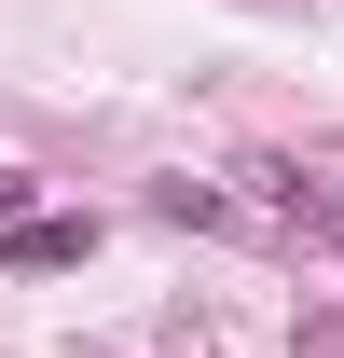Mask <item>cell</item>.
I'll return each instance as SVG.
<instances>
[{
    "instance_id": "obj_1",
    "label": "cell",
    "mask_w": 344,
    "mask_h": 358,
    "mask_svg": "<svg viewBox=\"0 0 344 358\" xmlns=\"http://www.w3.org/2000/svg\"><path fill=\"white\" fill-rule=\"evenodd\" d=\"M220 221H234V234H275L289 262H344V179L248 152V166H220Z\"/></svg>"
},
{
    "instance_id": "obj_2",
    "label": "cell",
    "mask_w": 344,
    "mask_h": 358,
    "mask_svg": "<svg viewBox=\"0 0 344 358\" xmlns=\"http://www.w3.org/2000/svg\"><path fill=\"white\" fill-rule=\"evenodd\" d=\"M83 248H96V221H42V207H28V221H0V262H14V275H69Z\"/></svg>"
},
{
    "instance_id": "obj_3",
    "label": "cell",
    "mask_w": 344,
    "mask_h": 358,
    "mask_svg": "<svg viewBox=\"0 0 344 358\" xmlns=\"http://www.w3.org/2000/svg\"><path fill=\"white\" fill-rule=\"evenodd\" d=\"M0 221H28V179H14V166H0Z\"/></svg>"
}]
</instances>
